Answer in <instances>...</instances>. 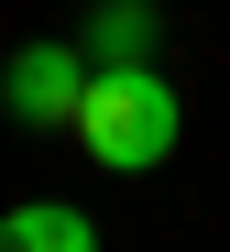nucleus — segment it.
Instances as JSON below:
<instances>
[{"instance_id":"f257e3e1","label":"nucleus","mask_w":230,"mask_h":252,"mask_svg":"<svg viewBox=\"0 0 230 252\" xmlns=\"http://www.w3.org/2000/svg\"><path fill=\"white\" fill-rule=\"evenodd\" d=\"M175 77L143 55V66H99L88 77V99H77V132H88V154L110 164V176H143V164H164L175 154Z\"/></svg>"},{"instance_id":"f03ea898","label":"nucleus","mask_w":230,"mask_h":252,"mask_svg":"<svg viewBox=\"0 0 230 252\" xmlns=\"http://www.w3.org/2000/svg\"><path fill=\"white\" fill-rule=\"evenodd\" d=\"M77 99H88V44H22L11 66H0V110H11L22 132L77 121Z\"/></svg>"},{"instance_id":"7ed1b4c3","label":"nucleus","mask_w":230,"mask_h":252,"mask_svg":"<svg viewBox=\"0 0 230 252\" xmlns=\"http://www.w3.org/2000/svg\"><path fill=\"white\" fill-rule=\"evenodd\" d=\"M0 252H99V230L66 197H22V208H0Z\"/></svg>"},{"instance_id":"20e7f679","label":"nucleus","mask_w":230,"mask_h":252,"mask_svg":"<svg viewBox=\"0 0 230 252\" xmlns=\"http://www.w3.org/2000/svg\"><path fill=\"white\" fill-rule=\"evenodd\" d=\"M154 44H164L154 0H99V11H88V66H143Z\"/></svg>"}]
</instances>
